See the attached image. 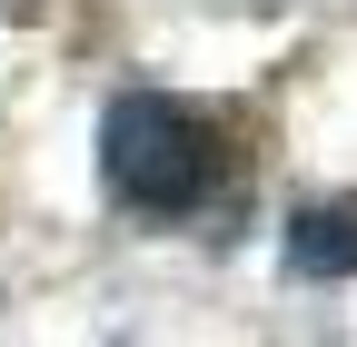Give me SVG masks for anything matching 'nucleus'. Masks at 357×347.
I'll use <instances>...</instances> for the list:
<instances>
[{
  "instance_id": "obj_1",
  "label": "nucleus",
  "mask_w": 357,
  "mask_h": 347,
  "mask_svg": "<svg viewBox=\"0 0 357 347\" xmlns=\"http://www.w3.org/2000/svg\"><path fill=\"white\" fill-rule=\"evenodd\" d=\"M100 179H109V199L139 208V219H189V208L229 179V149H218V129L199 109H178L159 90H129L100 119Z\"/></svg>"
},
{
  "instance_id": "obj_2",
  "label": "nucleus",
  "mask_w": 357,
  "mask_h": 347,
  "mask_svg": "<svg viewBox=\"0 0 357 347\" xmlns=\"http://www.w3.org/2000/svg\"><path fill=\"white\" fill-rule=\"evenodd\" d=\"M288 268L298 278H357V219L347 208H298L288 219Z\"/></svg>"
}]
</instances>
